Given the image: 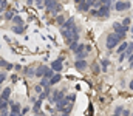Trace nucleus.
I'll return each mask as SVG.
<instances>
[{
  "label": "nucleus",
  "mask_w": 133,
  "mask_h": 116,
  "mask_svg": "<svg viewBox=\"0 0 133 116\" xmlns=\"http://www.w3.org/2000/svg\"><path fill=\"white\" fill-rule=\"evenodd\" d=\"M40 85L42 87H48L50 84H48V79L46 77H40Z\"/></svg>",
  "instance_id": "nucleus-27"
},
{
  "label": "nucleus",
  "mask_w": 133,
  "mask_h": 116,
  "mask_svg": "<svg viewBox=\"0 0 133 116\" xmlns=\"http://www.w3.org/2000/svg\"><path fill=\"white\" fill-rule=\"evenodd\" d=\"M82 2H85V0H74V3H76V5H79V3H82Z\"/></svg>",
  "instance_id": "nucleus-38"
},
{
  "label": "nucleus",
  "mask_w": 133,
  "mask_h": 116,
  "mask_svg": "<svg viewBox=\"0 0 133 116\" xmlns=\"http://www.w3.org/2000/svg\"><path fill=\"white\" fill-rule=\"evenodd\" d=\"M90 16H93V17H99V14H98V9H91V11H90Z\"/></svg>",
  "instance_id": "nucleus-30"
},
{
  "label": "nucleus",
  "mask_w": 133,
  "mask_h": 116,
  "mask_svg": "<svg viewBox=\"0 0 133 116\" xmlns=\"http://www.w3.org/2000/svg\"><path fill=\"white\" fill-rule=\"evenodd\" d=\"M51 76H53V70H51V68H45V71H43V76H42V77H46V79H50Z\"/></svg>",
  "instance_id": "nucleus-22"
},
{
  "label": "nucleus",
  "mask_w": 133,
  "mask_h": 116,
  "mask_svg": "<svg viewBox=\"0 0 133 116\" xmlns=\"http://www.w3.org/2000/svg\"><path fill=\"white\" fill-rule=\"evenodd\" d=\"M42 90H43V87H42L40 84H39V85H36V88H34V91H36V93H40Z\"/></svg>",
  "instance_id": "nucleus-31"
},
{
  "label": "nucleus",
  "mask_w": 133,
  "mask_h": 116,
  "mask_svg": "<svg viewBox=\"0 0 133 116\" xmlns=\"http://www.w3.org/2000/svg\"><path fill=\"white\" fill-rule=\"evenodd\" d=\"M33 2H36V5H37L39 8H43V2H42V0H33Z\"/></svg>",
  "instance_id": "nucleus-33"
},
{
  "label": "nucleus",
  "mask_w": 133,
  "mask_h": 116,
  "mask_svg": "<svg viewBox=\"0 0 133 116\" xmlns=\"http://www.w3.org/2000/svg\"><path fill=\"white\" fill-rule=\"evenodd\" d=\"M122 110H124L122 107H116V110H115V115H121V113H122Z\"/></svg>",
  "instance_id": "nucleus-32"
},
{
  "label": "nucleus",
  "mask_w": 133,
  "mask_h": 116,
  "mask_svg": "<svg viewBox=\"0 0 133 116\" xmlns=\"http://www.w3.org/2000/svg\"><path fill=\"white\" fill-rule=\"evenodd\" d=\"M87 60L85 59H76V62H74V67H76V70H79V71H84V70H87Z\"/></svg>",
  "instance_id": "nucleus-9"
},
{
  "label": "nucleus",
  "mask_w": 133,
  "mask_h": 116,
  "mask_svg": "<svg viewBox=\"0 0 133 116\" xmlns=\"http://www.w3.org/2000/svg\"><path fill=\"white\" fill-rule=\"evenodd\" d=\"M61 80H62V74L57 71L56 74H53V76L48 79V84H50V87H53V85H56V84H57V82H61Z\"/></svg>",
  "instance_id": "nucleus-11"
},
{
  "label": "nucleus",
  "mask_w": 133,
  "mask_h": 116,
  "mask_svg": "<svg viewBox=\"0 0 133 116\" xmlns=\"http://www.w3.org/2000/svg\"><path fill=\"white\" fill-rule=\"evenodd\" d=\"M85 2H87V3H88V5H90V6H93V3H95V2H96V0H85Z\"/></svg>",
  "instance_id": "nucleus-36"
},
{
  "label": "nucleus",
  "mask_w": 133,
  "mask_h": 116,
  "mask_svg": "<svg viewBox=\"0 0 133 116\" xmlns=\"http://www.w3.org/2000/svg\"><path fill=\"white\" fill-rule=\"evenodd\" d=\"M45 68H46L45 65H39V67L34 70V76H36V77H42V76H43V71H45Z\"/></svg>",
  "instance_id": "nucleus-13"
},
{
  "label": "nucleus",
  "mask_w": 133,
  "mask_h": 116,
  "mask_svg": "<svg viewBox=\"0 0 133 116\" xmlns=\"http://www.w3.org/2000/svg\"><path fill=\"white\" fill-rule=\"evenodd\" d=\"M6 65H8V62L3 60V59H0V67H6Z\"/></svg>",
  "instance_id": "nucleus-35"
},
{
  "label": "nucleus",
  "mask_w": 133,
  "mask_h": 116,
  "mask_svg": "<svg viewBox=\"0 0 133 116\" xmlns=\"http://www.w3.org/2000/svg\"><path fill=\"white\" fill-rule=\"evenodd\" d=\"M8 79V76H6V73H0V84L3 82V80H6Z\"/></svg>",
  "instance_id": "nucleus-29"
},
{
  "label": "nucleus",
  "mask_w": 133,
  "mask_h": 116,
  "mask_svg": "<svg viewBox=\"0 0 133 116\" xmlns=\"http://www.w3.org/2000/svg\"><path fill=\"white\" fill-rule=\"evenodd\" d=\"M130 6H132V3H130V2H124V0H119V2L115 3V9H116V11H125V9H130Z\"/></svg>",
  "instance_id": "nucleus-7"
},
{
  "label": "nucleus",
  "mask_w": 133,
  "mask_h": 116,
  "mask_svg": "<svg viewBox=\"0 0 133 116\" xmlns=\"http://www.w3.org/2000/svg\"><path fill=\"white\" fill-rule=\"evenodd\" d=\"M122 40H124V37H121L119 34L113 33V34H108V36H107V42H105V45H107L108 50H115Z\"/></svg>",
  "instance_id": "nucleus-2"
},
{
  "label": "nucleus",
  "mask_w": 133,
  "mask_h": 116,
  "mask_svg": "<svg viewBox=\"0 0 133 116\" xmlns=\"http://www.w3.org/2000/svg\"><path fill=\"white\" fill-rule=\"evenodd\" d=\"M12 17H14V11H8V12L5 14V19H6V20H11Z\"/></svg>",
  "instance_id": "nucleus-26"
},
{
  "label": "nucleus",
  "mask_w": 133,
  "mask_h": 116,
  "mask_svg": "<svg viewBox=\"0 0 133 116\" xmlns=\"http://www.w3.org/2000/svg\"><path fill=\"white\" fill-rule=\"evenodd\" d=\"M130 23H132V17H125V19L122 20V25H124V26H130Z\"/></svg>",
  "instance_id": "nucleus-25"
},
{
  "label": "nucleus",
  "mask_w": 133,
  "mask_h": 116,
  "mask_svg": "<svg viewBox=\"0 0 133 116\" xmlns=\"http://www.w3.org/2000/svg\"><path fill=\"white\" fill-rule=\"evenodd\" d=\"M91 70H93V73H96V74H98V73L101 71L99 64H98V62H93V64H91Z\"/></svg>",
  "instance_id": "nucleus-21"
},
{
  "label": "nucleus",
  "mask_w": 133,
  "mask_h": 116,
  "mask_svg": "<svg viewBox=\"0 0 133 116\" xmlns=\"http://www.w3.org/2000/svg\"><path fill=\"white\" fill-rule=\"evenodd\" d=\"M61 34H62V37L65 39L66 43H71L73 40H79V28L76 25L73 28H70V30H65V28L61 26Z\"/></svg>",
  "instance_id": "nucleus-1"
},
{
  "label": "nucleus",
  "mask_w": 133,
  "mask_h": 116,
  "mask_svg": "<svg viewBox=\"0 0 133 116\" xmlns=\"http://www.w3.org/2000/svg\"><path fill=\"white\" fill-rule=\"evenodd\" d=\"M66 98H68V101H70V102H73V101L76 99V96H74V94H68Z\"/></svg>",
  "instance_id": "nucleus-34"
},
{
  "label": "nucleus",
  "mask_w": 133,
  "mask_h": 116,
  "mask_svg": "<svg viewBox=\"0 0 133 116\" xmlns=\"http://www.w3.org/2000/svg\"><path fill=\"white\" fill-rule=\"evenodd\" d=\"M12 33H16V34H23V33H25V26H23V25H14V26H12Z\"/></svg>",
  "instance_id": "nucleus-15"
},
{
  "label": "nucleus",
  "mask_w": 133,
  "mask_h": 116,
  "mask_svg": "<svg viewBox=\"0 0 133 116\" xmlns=\"http://www.w3.org/2000/svg\"><path fill=\"white\" fill-rule=\"evenodd\" d=\"M43 3H45L43 6H46V9H48L50 12H53V14H57V12L61 11V8H62L57 0H45Z\"/></svg>",
  "instance_id": "nucleus-3"
},
{
  "label": "nucleus",
  "mask_w": 133,
  "mask_h": 116,
  "mask_svg": "<svg viewBox=\"0 0 133 116\" xmlns=\"http://www.w3.org/2000/svg\"><path fill=\"white\" fill-rule=\"evenodd\" d=\"M74 54H76V59H85L88 56V51L81 50V51H74Z\"/></svg>",
  "instance_id": "nucleus-16"
},
{
  "label": "nucleus",
  "mask_w": 133,
  "mask_h": 116,
  "mask_svg": "<svg viewBox=\"0 0 133 116\" xmlns=\"http://www.w3.org/2000/svg\"><path fill=\"white\" fill-rule=\"evenodd\" d=\"M11 79H12V82H16V80H17V74H12V76H11Z\"/></svg>",
  "instance_id": "nucleus-37"
},
{
  "label": "nucleus",
  "mask_w": 133,
  "mask_h": 116,
  "mask_svg": "<svg viewBox=\"0 0 133 116\" xmlns=\"http://www.w3.org/2000/svg\"><path fill=\"white\" fill-rule=\"evenodd\" d=\"M76 6H77V9L82 11V12H87V11H90V8H91L87 2H82V3H79V5H76Z\"/></svg>",
  "instance_id": "nucleus-12"
},
{
  "label": "nucleus",
  "mask_w": 133,
  "mask_h": 116,
  "mask_svg": "<svg viewBox=\"0 0 133 116\" xmlns=\"http://www.w3.org/2000/svg\"><path fill=\"white\" fill-rule=\"evenodd\" d=\"M64 96H65V88H61V90H54V91H53V94H51V98H50V101L56 104V102H57L59 99H62Z\"/></svg>",
  "instance_id": "nucleus-6"
},
{
  "label": "nucleus",
  "mask_w": 133,
  "mask_h": 116,
  "mask_svg": "<svg viewBox=\"0 0 133 116\" xmlns=\"http://www.w3.org/2000/svg\"><path fill=\"white\" fill-rule=\"evenodd\" d=\"M26 3H28V5H33V0H26Z\"/></svg>",
  "instance_id": "nucleus-39"
},
{
  "label": "nucleus",
  "mask_w": 133,
  "mask_h": 116,
  "mask_svg": "<svg viewBox=\"0 0 133 116\" xmlns=\"http://www.w3.org/2000/svg\"><path fill=\"white\" fill-rule=\"evenodd\" d=\"M108 65H110V60H108V59H102V64H101V68H102V71H107Z\"/></svg>",
  "instance_id": "nucleus-20"
},
{
  "label": "nucleus",
  "mask_w": 133,
  "mask_h": 116,
  "mask_svg": "<svg viewBox=\"0 0 133 116\" xmlns=\"http://www.w3.org/2000/svg\"><path fill=\"white\" fill-rule=\"evenodd\" d=\"M9 96H11V88L8 87V88H5V90L2 91V96H0V98H3V99H6V101H8V99H9Z\"/></svg>",
  "instance_id": "nucleus-17"
},
{
  "label": "nucleus",
  "mask_w": 133,
  "mask_h": 116,
  "mask_svg": "<svg viewBox=\"0 0 133 116\" xmlns=\"http://www.w3.org/2000/svg\"><path fill=\"white\" fill-rule=\"evenodd\" d=\"M23 71H25V74H26V76H34V68H28V67H26Z\"/></svg>",
  "instance_id": "nucleus-23"
},
{
  "label": "nucleus",
  "mask_w": 133,
  "mask_h": 116,
  "mask_svg": "<svg viewBox=\"0 0 133 116\" xmlns=\"http://www.w3.org/2000/svg\"><path fill=\"white\" fill-rule=\"evenodd\" d=\"M8 107H9V115L11 116L20 115V104L19 102H12V101L8 99Z\"/></svg>",
  "instance_id": "nucleus-5"
},
{
  "label": "nucleus",
  "mask_w": 133,
  "mask_h": 116,
  "mask_svg": "<svg viewBox=\"0 0 133 116\" xmlns=\"http://www.w3.org/2000/svg\"><path fill=\"white\" fill-rule=\"evenodd\" d=\"M98 14H99V17H108L110 16V6L101 5L99 8H98Z\"/></svg>",
  "instance_id": "nucleus-10"
},
{
  "label": "nucleus",
  "mask_w": 133,
  "mask_h": 116,
  "mask_svg": "<svg viewBox=\"0 0 133 116\" xmlns=\"http://www.w3.org/2000/svg\"><path fill=\"white\" fill-rule=\"evenodd\" d=\"M127 45H129L127 42L119 43V45H118V53H119V54H121V53H124V51H125V48H127Z\"/></svg>",
  "instance_id": "nucleus-19"
},
{
  "label": "nucleus",
  "mask_w": 133,
  "mask_h": 116,
  "mask_svg": "<svg viewBox=\"0 0 133 116\" xmlns=\"http://www.w3.org/2000/svg\"><path fill=\"white\" fill-rule=\"evenodd\" d=\"M2 2H3V0H0V3H2Z\"/></svg>",
  "instance_id": "nucleus-40"
},
{
  "label": "nucleus",
  "mask_w": 133,
  "mask_h": 116,
  "mask_svg": "<svg viewBox=\"0 0 133 116\" xmlns=\"http://www.w3.org/2000/svg\"><path fill=\"white\" fill-rule=\"evenodd\" d=\"M62 64H64V57L56 59V60L51 64V70H53V71H61V70L64 68V65H62Z\"/></svg>",
  "instance_id": "nucleus-8"
},
{
  "label": "nucleus",
  "mask_w": 133,
  "mask_h": 116,
  "mask_svg": "<svg viewBox=\"0 0 133 116\" xmlns=\"http://www.w3.org/2000/svg\"><path fill=\"white\" fill-rule=\"evenodd\" d=\"M11 20L14 22V25H23V20H22V17H20V16H14Z\"/></svg>",
  "instance_id": "nucleus-18"
},
{
  "label": "nucleus",
  "mask_w": 133,
  "mask_h": 116,
  "mask_svg": "<svg viewBox=\"0 0 133 116\" xmlns=\"http://www.w3.org/2000/svg\"><path fill=\"white\" fill-rule=\"evenodd\" d=\"M56 22H57V23H59V25H62V23H64V22H65V17H64V16H61V14H59V16H56Z\"/></svg>",
  "instance_id": "nucleus-24"
},
{
  "label": "nucleus",
  "mask_w": 133,
  "mask_h": 116,
  "mask_svg": "<svg viewBox=\"0 0 133 116\" xmlns=\"http://www.w3.org/2000/svg\"><path fill=\"white\" fill-rule=\"evenodd\" d=\"M73 26H74V19H73V17H70L66 22L62 23V28H65V30H70V28H73Z\"/></svg>",
  "instance_id": "nucleus-14"
},
{
  "label": "nucleus",
  "mask_w": 133,
  "mask_h": 116,
  "mask_svg": "<svg viewBox=\"0 0 133 116\" xmlns=\"http://www.w3.org/2000/svg\"><path fill=\"white\" fill-rule=\"evenodd\" d=\"M113 30H115V33H116V34H119L121 37H125L127 31H130V26H124L122 23L115 22V23H113Z\"/></svg>",
  "instance_id": "nucleus-4"
},
{
  "label": "nucleus",
  "mask_w": 133,
  "mask_h": 116,
  "mask_svg": "<svg viewBox=\"0 0 133 116\" xmlns=\"http://www.w3.org/2000/svg\"><path fill=\"white\" fill-rule=\"evenodd\" d=\"M101 5H107V6H110L111 8V5H113V0H99Z\"/></svg>",
  "instance_id": "nucleus-28"
}]
</instances>
